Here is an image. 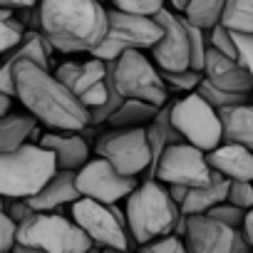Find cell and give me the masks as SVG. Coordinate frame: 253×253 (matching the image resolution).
<instances>
[{
	"label": "cell",
	"instance_id": "1",
	"mask_svg": "<svg viewBox=\"0 0 253 253\" xmlns=\"http://www.w3.org/2000/svg\"><path fill=\"white\" fill-rule=\"evenodd\" d=\"M15 97L25 104L30 117L50 132H84L89 126V109L55 77V72L23 60L13 67Z\"/></svg>",
	"mask_w": 253,
	"mask_h": 253
},
{
	"label": "cell",
	"instance_id": "2",
	"mask_svg": "<svg viewBox=\"0 0 253 253\" xmlns=\"http://www.w3.org/2000/svg\"><path fill=\"white\" fill-rule=\"evenodd\" d=\"M107 10L99 0H40L38 33H42L52 50L92 55L107 38Z\"/></svg>",
	"mask_w": 253,
	"mask_h": 253
},
{
	"label": "cell",
	"instance_id": "3",
	"mask_svg": "<svg viewBox=\"0 0 253 253\" xmlns=\"http://www.w3.org/2000/svg\"><path fill=\"white\" fill-rule=\"evenodd\" d=\"M129 238L142 248L157 238L171 236L181 221V209L169 196V189L157 179H144L124 204Z\"/></svg>",
	"mask_w": 253,
	"mask_h": 253
},
{
	"label": "cell",
	"instance_id": "4",
	"mask_svg": "<svg viewBox=\"0 0 253 253\" xmlns=\"http://www.w3.org/2000/svg\"><path fill=\"white\" fill-rule=\"evenodd\" d=\"M55 174L57 162L52 152L40 144H25L15 152L0 154V199H33Z\"/></svg>",
	"mask_w": 253,
	"mask_h": 253
},
{
	"label": "cell",
	"instance_id": "5",
	"mask_svg": "<svg viewBox=\"0 0 253 253\" xmlns=\"http://www.w3.org/2000/svg\"><path fill=\"white\" fill-rule=\"evenodd\" d=\"M18 246L45 253H87L92 241L65 213H33L18 226Z\"/></svg>",
	"mask_w": 253,
	"mask_h": 253
},
{
	"label": "cell",
	"instance_id": "6",
	"mask_svg": "<svg viewBox=\"0 0 253 253\" xmlns=\"http://www.w3.org/2000/svg\"><path fill=\"white\" fill-rule=\"evenodd\" d=\"M107 18H109L107 38L89 55L94 60L114 62L124 52H132V50L144 52V50H152L162 40V28H159V23L154 18L122 13V10H114V8L107 10Z\"/></svg>",
	"mask_w": 253,
	"mask_h": 253
},
{
	"label": "cell",
	"instance_id": "7",
	"mask_svg": "<svg viewBox=\"0 0 253 253\" xmlns=\"http://www.w3.org/2000/svg\"><path fill=\"white\" fill-rule=\"evenodd\" d=\"M171 124L176 126V132L186 144L196 147L204 154L223 144V124L218 112L196 92L171 102Z\"/></svg>",
	"mask_w": 253,
	"mask_h": 253
},
{
	"label": "cell",
	"instance_id": "8",
	"mask_svg": "<svg viewBox=\"0 0 253 253\" xmlns=\"http://www.w3.org/2000/svg\"><path fill=\"white\" fill-rule=\"evenodd\" d=\"M70 218L97 248L132 251V238L126 231V213L119 206H104L92 199H80L70 206Z\"/></svg>",
	"mask_w": 253,
	"mask_h": 253
},
{
	"label": "cell",
	"instance_id": "9",
	"mask_svg": "<svg viewBox=\"0 0 253 253\" xmlns=\"http://www.w3.org/2000/svg\"><path fill=\"white\" fill-rule=\"evenodd\" d=\"M114 84L124 99H139L157 109L171 102L159 67L137 50L124 52L119 60H114Z\"/></svg>",
	"mask_w": 253,
	"mask_h": 253
},
{
	"label": "cell",
	"instance_id": "10",
	"mask_svg": "<svg viewBox=\"0 0 253 253\" xmlns=\"http://www.w3.org/2000/svg\"><path fill=\"white\" fill-rule=\"evenodd\" d=\"M94 152L97 157L109 162L122 176H132V179L147 174L152 164L147 126H139V129H109L97 139Z\"/></svg>",
	"mask_w": 253,
	"mask_h": 253
},
{
	"label": "cell",
	"instance_id": "11",
	"mask_svg": "<svg viewBox=\"0 0 253 253\" xmlns=\"http://www.w3.org/2000/svg\"><path fill=\"white\" fill-rule=\"evenodd\" d=\"M216 171L209 167L206 154L191 144H171L164 149L154 179L164 186H184V189H201L213 181Z\"/></svg>",
	"mask_w": 253,
	"mask_h": 253
},
{
	"label": "cell",
	"instance_id": "12",
	"mask_svg": "<svg viewBox=\"0 0 253 253\" xmlns=\"http://www.w3.org/2000/svg\"><path fill=\"white\" fill-rule=\"evenodd\" d=\"M75 184H77V191L82 199H92V201L104 204V206H117L119 201H126V196L139 186L137 179L122 176L102 157L89 159L75 174Z\"/></svg>",
	"mask_w": 253,
	"mask_h": 253
},
{
	"label": "cell",
	"instance_id": "13",
	"mask_svg": "<svg viewBox=\"0 0 253 253\" xmlns=\"http://www.w3.org/2000/svg\"><path fill=\"white\" fill-rule=\"evenodd\" d=\"M154 20L162 28V40L152 47V62L162 72L191 70V38L186 18L164 8Z\"/></svg>",
	"mask_w": 253,
	"mask_h": 253
},
{
	"label": "cell",
	"instance_id": "14",
	"mask_svg": "<svg viewBox=\"0 0 253 253\" xmlns=\"http://www.w3.org/2000/svg\"><path fill=\"white\" fill-rule=\"evenodd\" d=\"M55 77L80 99L82 107L97 109L107 104L109 87H107V65L102 60H82V62H62L55 70Z\"/></svg>",
	"mask_w": 253,
	"mask_h": 253
},
{
	"label": "cell",
	"instance_id": "15",
	"mask_svg": "<svg viewBox=\"0 0 253 253\" xmlns=\"http://www.w3.org/2000/svg\"><path fill=\"white\" fill-rule=\"evenodd\" d=\"M233 233L209 216H186L184 243L189 253H231Z\"/></svg>",
	"mask_w": 253,
	"mask_h": 253
},
{
	"label": "cell",
	"instance_id": "16",
	"mask_svg": "<svg viewBox=\"0 0 253 253\" xmlns=\"http://www.w3.org/2000/svg\"><path fill=\"white\" fill-rule=\"evenodd\" d=\"M204 80L211 82L213 87L223 89V92L253 94V77L246 72V67L238 60H231V57L216 52L213 47H209V52H206Z\"/></svg>",
	"mask_w": 253,
	"mask_h": 253
},
{
	"label": "cell",
	"instance_id": "17",
	"mask_svg": "<svg viewBox=\"0 0 253 253\" xmlns=\"http://www.w3.org/2000/svg\"><path fill=\"white\" fill-rule=\"evenodd\" d=\"M38 144L52 152L57 162V171H80L89 162V144L82 132H47L38 139Z\"/></svg>",
	"mask_w": 253,
	"mask_h": 253
},
{
	"label": "cell",
	"instance_id": "18",
	"mask_svg": "<svg viewBox=\"0 0 253 253\" xmlns=\"http://www.w3.org/2000/svg\"><path fill=\"white\" fill-rule=\"evenodd\" d=\"M80 191L75 184V171H57L33 199H25L35 213H55L62 206H72L80 201Z\"/></svg>",
	"mask_w": 253,
	"mask_h": 253
},
{
	"label": "cell",
	"instance_id": "19",
	"mask_svg": "<svg viewBox=\"0 0 253 253\" xmlns=\"http://www.w3.org/2000/svg\"><path fill=\"white\" fill-rule=\"evenodd\" d=\"M209 167L228 181H248L253 184V152L241 144H221L218 149L206 154Z\"/></svg>",
	"mask_w": 253,
	"mask_h": 253
},
{
	"label": "cell",
	"instance_id": "20",
	"mask_svg": "<svg viewBox=\"0 0 253 253\" xmlns=\"http://www.w3.org/2000/svg\"><path fill=\"white\" fill-rule=\"evenodd\" d=\"M38 122L30 114H5L0 117V154L15 152L25 144H35Z\"/></svg>",
	"mask_w": 253,
	"mask_h": 253
},
{
	"label": "cell",
	"instance_id": "21",
	"mask_svg": "<svg viewBox=\"0 0 253 253\" xmlns=\"http://www.w3.org/2000/svg\"><path fill=\"white\" fill-rule=\"evenodd\" d=\"M223 124V142L226 144H241L253 152V104H241L218 112Z\"/></svg>",
	"mask_w": 253,
	"mask_h": 253
},
{
	"label": "cell",
	"instance_id": "22",
	"mask_svg": "<svg viewBox=\"0 0 253 253\" xmlns=\"http://www.w3.org/2000/svg\"><path fill=\"white\" fill-rule=\"evenodd\" d=\"M228 184H231L228 179H223L221 174H216L209 186L189 189V194H186V199L181 204V213L184 216H206L218 204H226V199H228Z\"/></svg>",
	"mask_w": 253,
	"mask_h": 253
},
{
	"label": "cell",
	"instance_id": "23",
	"mask_svg": "<svg viewBox=\"0 0 253 253\" xmlns=\"http://www.w3.org/2000/svg\"><path fill=\"white\" fill-rule=\"evenodd\" d=\"M157 107L139 102V99H124L122 107L112 114V119L107 122L112 129H139V126H149L157 117Z\"/></svg>",
	"mask_w": 253,
	"mask_h": 253
},
{
	"label": "cell",
	"instance_id": "24",
	"mask_svg": "<svg viewBox=\"0 0 253 253\" xmlns=\"http://www.w3.org/2000/svg\"><path fill=\"white\" fill-rule=\"evenodd\" d=\"M226 3L228 0H191L184 18L194 25V28H201V30H211L221 23L223 18V10H226Z\"/></svg>",
	"mask_w": 253,
	"mask_h": 253
},
{
	"label": "cell",
	"instance_id": "25",
	"mask_svg": "<svg viewBox=\"0 0 253 253\" xmlns=\"http://www.w3.org/2000/svg\"><path fill=\"white\" fill-rule=\"evenodd\" d=\"M221 25L231 33L253 35V0H228Z\"/></svg>",
	"mask_w": 253,
	"mask_h": 253
},
{
	"label": "cell",
	"instance_id": "26",
	"mask_svg": "<svg viewBox=\"0 0 253 253\" xmlns=\"http://www.w3.org/2000/svg\"><path fill=\"white\" fill-rule=\"evenodd\" d=\"M196 94H199L204 102H209L216 112H223V109L241 107V104H248V102H251V94H233V92H223V89L213 87V84H211V82H206V80H201V84H199Z\"/></svg>",
	"mask_w": 253,
	"mask_h": 253
},
{
	"label": "cell",
	"instance_id": "27",
	"mask_svg": "<svg viewBox=\"0 0 253 253\" xmlns=\"http://www.w3.org/2000/svg\"><path fill=\"white\" fill-rule=\"evenodd\" d=\"M28 33V28L20 23L18 13L13 10H0V57L8 55Z\"/></svg>",
	"mask_w": 253,
	"mask_h": 253
},
{
	"label": "cell",
	"instance_id": "28",
	"mask_svg": "<svg viewBox=\"0 0 253 253\" xmlns=\"http://www.w3.org/2000/svg\"><path fill=\"white\" fill-rule=\"evenodd\" d=\"M159 75H162V80H164L169 94H171V89H174V92H179V94H184V97L191 94V92H196L199 84H201V80H204V75H201V72H194V70H184V72H162V70H159Z\"/></svg>",
	"mask_w": 253,
	"mask_h": 253
},
{
	"label": "cell",
	"instance_id": "29",
	"mask_svg": "<svg viewBox=\"0 0 253 253\" xmlns=\"http://www.w3.org/2000/svg\"><path fill=\"white\" fill-rule=\"evenodd\" d=\"M109 3L114 10L144 15V18H157L164 10V0H109Z\"/></svg>",
	"mask_w": 253,
	"mask_h": 253
},
{
	"label": "cell",
	"instance_id": "30",
	"mask_svg": "<svg viewBox=\"0 0 253 253\" xmlns=\"http://www.w3.org/2000/svg\"><path fill=\"white\" fill-rule=\"evenodd\" d=\"M206 216H209L211 221H216V223L231 228V231H241L243 218H246V211H243V209H236L233 204L226 201V204H218L216 209H211Z\"/></svg>",
	"mask_w": 253,
	"mask_h": 253
},
{
	"label": "cell",
	"instance_id": "31",
	"mask_svg": "<svg viewBox=\"0 0 253 253\" xmlns=\"http://www.w3.org/2000/svg\"><path fill=\"white\" fill-rule=\"evenodd\" d=\"M189 23V20H186ZM189 38H191V70L204 75V62H206V52H209V40H206V30L194 28L189 23Z\"/></svg>",
	"mask_w": 253,
	"mask_h": 253
},
{
	"label": "cell",
	"instance_id": "32",
	"mask_svg": "<svg viewBox=\"0 0 253 253\" xmlns=\"http://www.w3.org/2000/svg\"><path fill=\"white\" fill-rule=\"evenodd\" d=\"M206 40H209V47H213L216 52H221V55H226V57H231V60H238L236 45H233V35H231V30H226L221 23H218L216 28L206 30Z\"/></svg>",
	"mask_w": 253,
	"mask_h": 253
},
{
	"label": "cell",
	"instance_id": "33",
	"mask_svg": "<svg viewBox=\"0 0 253 253\" xmlns=\"http://www.w3.org/2000/svg\"><path fill=\"white\" fill-rule=\"evenodd\" d=\"M228 204H233L236 209L251 211L253 209V184L248 181H231L228 184Z\"/></svg>",
	"mask_w": 253,
	"mask_h": 253
},
{
	"label": "cell",
	"instance_id": "34",
	"mask_svg": "<svg viewBox=\"0 0 253 253\" xmlns=\"http://www.w3.org/2000/svg\"><path fill=\"white\" fill-rule=\"evenodd\" d=\"M18 246V223L0 209V253H13Z\"/></svg>",
	"mask_w": 253,
	"mask_h": 253
},
{
	"label": "cell",
	"instance_id": "35",
	"mask_svg": "<svg viewBox=\"0 0 253 253\" xmlns=\"http://www.w3.org/2000/svg\"><path fill=\"white\" fill-rule=\"evenodd\" d=\"M139 253H189V251H186L184 238L171 233V236H164V238H157V241L142 246Z\"/></svg>",
	"mask_w": 253,
	"mask_h": 253
},
{
	"label": "cell",
	"instance_id": "36",
	"mask_svg": "<svg viewBox=\"0 0 253 253\" xmlns=\"http://www.w3.org/2000/svg\"><path fill=\"white\" fill-rule=\"evenodd\" d=\"M233 35V45H236V55L238 62L246 67V72L253 77V35H243V33H231Z\"/></svg>",
	"mask_w": 253,
	"mask_h": 253
},
{
	"label": "cell",
	"instance_id": "37",
	"mask_svg": "<svg viewBox=\"0 0 253 253\" xmlns=\"http://www.w3.org/2000/svg\"><path fill=\"white\" fill-rule=\"evenodd\" d=\"M5 213H8L18 226H20V223H23V221H28L35 211L30 209V204H28L25 199H18V201H8V204H5Z\"/></svg>",
	"mask_w": 253,
	"mask_h": 253
},
{
	"label": "cell",
	"instance_id": "38",
	"mask_svg": "<svg viewBox=\"0 0 253 253\" xmlns=\"http://www.w3.org/2000/svg\"><path fill=\"white\" fill-rule=\"evenodd\" d=\"M40 0H0V10H13V13H20V10H30V8H38Z\"/></svg>",
	"mask_w": 253,
	"mask_h": 253
},
{
	"label": "cell",
	"instance_id": "39",
	"mask_svg": "<svg viewBox=\"0 0 253 253\" xmlns=\"http://www.w3.org/2000/svg\"><path fill=\"white\" fill-rule=\"evenodd\" d=\"M241 236L248 241V246L253 248V209L246 211V218H243V226H241Z\"/></svg>",
	"mask_w": 253,
	"mask_h": 253
},
{
	"label": "cell",
	"instance_id": "40",
	"mask_svg": "<svg viewBox=\"0 0 253 253\" xmlns=\"http://www.w3.org/2000/svg\"><path fill=\"white\" fill-rule=\"evenodd\" d=\"M231 253H253V248L248 246V241L241 236V231L233 233V246H231Z\"/></svg>",
	"mask_w": 253,
	"mask_h": 253
},
{
	"label": "cell",
	"instance_id": "41",
	"mask_svg": "<svg viewBox=\"0 0 253 253\" xmlns=\"http://www.w3.org/2000/svg\"><path fill=\"white\" fill-rule=\"evenodd\" d=\"M167 189H169V196L174 199V204L181 209V204H184V199H186L189 189H184V186H167Z\"/></svg>",
	"mask_w": 253,
	"mask_h": 253
},
{
	"label": "cell",
	"instance_id": "42",
	"mask_svg": "<svg viewBox=\"0 0 253 253\" xmlns=\"http://www.w3.org/2000/svg\"><path fill=\"white\" fill-rule=\"evenodd\" d=\"M10 107H13V97H10V94H5L3 89H0V117L10 114Z\"/></svg>",
	"mask_w": 253,
	"mask_h": 253
},
{
	"label": "cell",
	"instance_id": "43",
	"mask_svg": "<svg viewBox=\"0 0 253 253\" xmlns=\"http://www.w3.org/2000/svg\"><path fill=\"white\" fill-rule=\"evenodd\" d=\"M189 3H191V0H169V10H174L176 15H184L186 13V8H189Z\"/></svg>",
	"mask_w": 253,
	"mask_h": 253
},
{
	"label": "cell",
	"instance_id": "44",
	"mask_svg": "<svg viewBox=\"0 0 253 253\" xmlns=\"http://www.w3.org/2000/svg\"><path fill=\"white\" fill-rule=\"evenodd\" d=\"M87 253H99V248H97V246H92V248H89Z\"/></svg>",
	"mask_w": 253,
	"mask_h": 253
},
{
	"label": "cell",
	"instance_id": "45",
	"mask_svg": "<svg viewBox=\"0 0 253 253\" xmlns=\"http://www.w3.org/2000/svg\"><path fill=\"white\" fill-rule=\"evenodd\" d=\"M0 209H5V201L3 199H0Z\"/></svg>",
	"mask_w": 253,
	"mask_h": 253
},
{
	"label": "cell",
	"instance_id": "46",
	"mask_svg": "<svg viewBox=\"0 0 253 253\" xmlns=\"http://www.w3.org/2000/svg\"><path fill=\"white\" fill-rule=\"evenodd\" d=\"M124 253H139V251H124Z\"/></svg>",
	"mask_w": 253,
	"mask_h": 253
},
{
	"label": "cell",
	"instance_id": "47",
	"mask_svg": "<svg viewBox=\"0 0 253 253\" xmlns=\"http://www.w3.org/2000/svg\"><path fill=\"white\" fill-rule=\"evenodd\" d=\"M99 3H107V0H99Z\"/></svg>",
	"mask_w": 253,
	"mask_h": 253
}]
</instances>
